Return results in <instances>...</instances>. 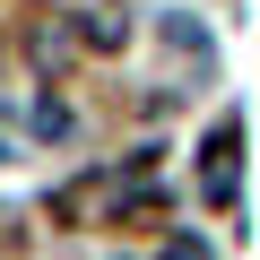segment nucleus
<instances>
[{
  "label": "nucleus",
  "instance_id": "f257e3e1",
  "mask_svg": "<svg viewBox=\"0 0 260 260\" xmlns=\"http://www.w3.org/2000/svg\"><path fill=\"white\" fill-rule=\"evenodd\" d=\"M208 191L234 200V130H217V139H208Z\"/></svg>",
  "mask_w": 260,
  "mask_h": 260
},
{
  "label": "nucleus",
  "instance_id": "f03ea898",
  "mask_svg": "<svg viewBox=\"0 0 260 260\" xmlns=\"http://www.w3.org/2000/svg\"><path fill=\"white\" fill-rule=\"evenodd\" d=\"M165 260H208V251H200V243H174V251H165Z\"/></svg>",
  "mask_w": 260,
  "mask_h": 260
},
{
  "label": "nucleus",
  "instance_id": "7ed1b4c3",
  "mask_svg": "<svg viewBox=\"0 0 260 260\" xmlns=\"http://www.w3.org/2000/svg\"><path fill=\"white\" fill-rule=\"evenodd\" d=\"M0 156H9V148H0Z\"/></svg>",
  "mask_w": 260,
  "mask_h": 260
}]
</instances>
